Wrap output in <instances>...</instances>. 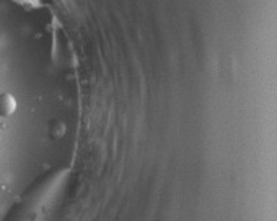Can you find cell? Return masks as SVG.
<instances>
[{"label":"cell","instance_id":"obj_1","mask_svg":"<svg viewBox=\"0 0 277 221\" xmlns=\"http://www.w3.org/2000/svg\"><path fill=\"white\" fill-rule=\"evenodd\" d=\"M16 109V101L13 100L10 95H3L0 96V115H11L13 110Z\"/></svg>","mask_w":277,"mask_h":221}]
</instances>
